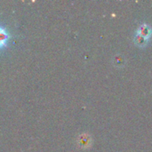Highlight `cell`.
<instances>
[{"label":"cell","instance_id":"1","mask_svg":"<svg viewBox=\"0 0 152 152\" xmlns=\"http://www.w3.org/2000/svg\"><path fill=\"white\" fill-rule=\"evenodd\" d=\"M11 37L12 36L9 30L0 24V51L7 47Z\"/></svg>","mask_w":152,"mask_h":152}]
</instances>
